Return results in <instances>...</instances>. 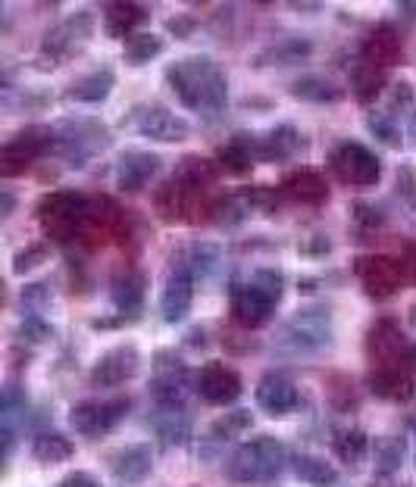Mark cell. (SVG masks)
Wrapping results in <instances>:
<instances>
[{
	"label": "cell",
	"mask_w": 416,
	"mask_h": 487,
	"mask_svg": "<svg viewBox=\"0 0 416 487\" xmlns=\"http://www.w3.org/2000/svg\"><path fill=\"white\" fill-rule=\"evenodd\" d=\"M413 388V375L401 369V365H386V369L369 372V390L376 397H382V400H411Z\"/></svg>",
	"instance_id": "23"
},
{
	"label": "cell",
	"mask_w": 416,
	"mask_h": 487,
	"mask_svg": "<svg viewBox=\"0 0 416 487\" xmlns=\"http://www.w3.org/2000/svg\"><path fill=\"white\" fill-rule=\"evenodd\" d=\"M138 365H141V353L135 344H119L113 350H106L104 357L94 363L91 369V384L94 388H119L129 378L138 375Z\"/></svg>",
	"instance_id": "13"
},
{
	"label": "cell",
	"mask_w": 416,
	"mask_h": 487,
	"mask_svg": "<svg viewBox=\"0 0 416 487\" xmlns=\"http://www.w3.org/2000/svg\"><path fill=\"white\" fill-rule=\"evenodd\" d=\"M54 147H56L54 129H47V125H25V129L16 131V135L4 144V150H0V172H4L6 179H16L38 156H44Z\"/></svg>",
	"instance_id": "4"
},
{
	"label": "cell",
	"mask_w": 416,
	"mask_h": 487,
	"mask_svg": "<svg viewBox=\"0 0 416 487\" xmlns=\"http://www.w3.org/2000/svg\"><path fill=\"white\" fill-rule=\"evenodd\" d=\"M285 459H288L285 444L269 438V434H260V438L238 447V453L229 463V478L242 484L273 482V478H279L282 469H285Z\"/></svg>",
	"instance_id": "2"
},
{
	"label": "cell",
	"mask_w": 416,
	"mask_h": 487,
	"mask_svg": "<svg viewBox=\"0 0 416 487\" xmlns=\"http://www.w3.org/2000/svg\"><path fill=\"white\" fill-rule=\"evenodd\" d=\"M106 463L123 484H141L154 472V450H150V444H129L113 450Z\"/></svg>",
	"instance_id": "19"
},
{
	"label": "cell",
	"mask_w": 416,
	"mask_h": 487,
	"mask_svg": "<svg viewBox=\"0 0 416 487\" xmlns=\"http://www.w3.org/2000/svg\"><path fill=\"white\" fill-rule=\"evenodd\" d=\"M369 453H373L376 475H379V478H392L395 472H401V466H404L407 444H404V438H379Z\"/></svg>",
	"instance_id": "33"
},
{
	"label": "cell",
	"mask_w": 416,
	"mask_h": 487,
	"mask_svg": "<svg viewBox=\"0 0 416 487\" xmlns=\"http://www.w3.org/2000/svg\"><path fill=\"white\" fill-rule=\"evenodd\" d=\"M104 31L110 38H132L135 35V25H141L148 19V6L141 4H104Z\"/></svg>",
	"instance_id": "27"
},
{
	"label": "cell",
	"mask_w": 416,
	"mask_h": 487,
	"mask_svg": "<svg viewBox=\"0 0 416 487\" xmlns=\"http://www.w3.org/2000/svg\"><path fill=\"white\" fill-rule=\"evenodd\" d=\"M194 29H198V19L185 16V13H182V16H173L166 22V31H169V35H175V38H188Z\"/></svg>",
	"instance_id": "47"
},
{
	"label": "cell",
	"mask_w": 416,
	"mask_h": 487,
	"mask_svg": "<svg viewBox=\"0 0 416 487\" xmlns=\"http://www.w3.org/2000/svg\"><path fill=\"white\" fill-rule=\"evenodd\" d=\"M22 303L41 315L50 306V290L44 284H29V288H22Z\"/></svg>",
	"instance_id": "45"
},
{
	"label": "cell",
	"mask_w": 416,
	"mask_h": 487,
	"mask_svg": "<svg viewBox=\"0 0 416 487\" xmlns=\"http://www.w3.org/2000/svg\"><path fill=\"white\" fill-rule=\"evenodd\" d=\"M398 13H404L407 19H416V4H398Z\"/></svg>",
	"instance_id": "51"
},
{
	"label": "cell",
	"mask_w": 416,
	"mask_h": 487,
	"mask_svg": "<svg viewBox=\"0 0 416 487\" xmlns=\"http://www.w3.org/2000/svg\"><path fill=\"white\" fill-rule=\"evenodd\" d=\"M254 400L263 413L288 416L301 407V390L298 384H294V378L285 375V372H267V375L257 382Z\"/></svg>",
	"instance_id": "15"
},
{
	"label": "cell",
	"mask_w": 416,
	"mask_h": 487,
	"mask_svg": "<svg viewBox=\"0 0 416 487\" xmlns=\"http://www.w3.org/2000/svg\"><path fill=\"white\" fill-rule=\"evenodd\" d=\"M135 131L141 138H150V141L160 144H179L191 135V125L182 116H175L169 106L163 104H144L135 110Z\"/></svg>",
	"instance_id": "10"
},
{
	"label": "cell",
	"mask_w": 416,
	"mask_h": 487,
	"mask_svg": "<svg viewBox=\"0 0 416 487\" xmlns=\"http://www.w3.org/2000/svg\"><path fill=\"white\" fill-rule=\"evenodd\" d=\"M216 163L232 175H248L257 163V154H254V135H232L223 147L216 150Z\"/></svg>",
	"instance_id": "26"
},
{
	"label": "cell",
	"mask_w": 416,
	"mask_h": 487,
	"mask_svg": "<svg viewBox=\"0 0 416 487\" xmlns=\"http://www.w3.org/2000/svg\"><path fill=\"white\" fill-rule=\"evenodd\" d=\"M388 88V69L379 66V63L373 60H357L354 66H351V91H354L357 104L369 106L376 104V100L386 94Z\"/></svg>",
	"instance_id": "22"
},
{
	"label": "cell",
	"mask_w": 416,
	"mask_h": 487,
	"mask_svg": "<svg viewBox=\"0 0 416 487\" xmlns=\"http://www.w3.org/2000/svg\"><path fill=\"white\" fill-rule=\"evenodd\" d=\"M191 303H194V275L185 269L182 263H175L166 275V284H163V294H160V313L169 325L182 322L188 313H191Z\"/></svg>",
	"instance_id": "16"
},
{
	"label": "cell",
	"mask_w": 416,
	"mask_h": 487,
	"mask_svg": "<svg viewBox=\"0 0 416 487\" xmlns=\"http://www.w3.org/2000/svg\"><path fill=\"white\" fill-rule=\"evenodd\" d=\"M411 359H413V363H416V344L411 347Z\"/></svg>",
	"instance_id": "54"
},
{
	"label": "cell",
	"mask_w": 416,
	"mask_h": 487,
	"mask_svg": "<svg viewBox=\"0 0 416 487\" xmlns=\"http://www.w3.org/2000/svg\"><path fill=\"white\" fill-rule=\"evenodd\" d=\"M292 463H294L292 466L294 475H298L304 484H310V487H335L338 484V469L326 463L323 457H313V453H298Z\"/></svg>",
	"instance_id": "30"
},
{
	"label": "cell",
	"mask_w": 416,
	"mask_h": 487,
	"mask_svg": "<svg viewBox=\"0 0 416 487\" xmlns=\"http://www.w3.org/2000/svg\"><path fill=\"white\" fill-rule=\"evenodd\" d=\"M292 97L307 100V104H335V100L344 97V91L326 75H301L292 85Z\"/></svg>",
	"instance_id": "28"
},
{
	"label": "cell",
	"mask_w": 416,
	"mask_h": 487,
	"mask_svg": "<svg viewBox=\"0 0 416 487\" xmlns=\"http://www.w3.org/2000/svg\"><path fill=\"white\" fill-rule=\"evenodd\" d=\"M407 110H413V85L407 79L395 81V85H388L386 91V113L392 119L404 116Z\"/></svg>",
	"instance_id": "41"
},
{
	"label": "cell",
	"mask_w": 416,
	"mask_h": 487,
	"mask_svg": "<svg viewBox=\"0 0 416 487\" xmlns=\"http://www.w3.org/2000/svg\"><path fill=\"white\" fill-rule=\"evenodd\" d=\"M229 309L232 319L242 328H260L269 322L276 309V300L269 294H263L254 281H238L229 288Z\"/></svg>",
	"instance_id": "12"
},
{
	"label": "cell",
	"mask_w": 416,
	"mask_h": 487,
	"mask_svg": "<svg viewBox=\"0 0 416 487\" xmlns=\"http://www.w3.org/2000/svg\"><path fill=\"white\" fill-rule=\"evenodd\" d=\"M301 150H304V135L288 122H279L276 129L254 135V154L260 163H288Z\"/></svg>",
	"instance_id": "17"
},
{
	"label": "cell",
	"mask_w": 416,
	"mask_h": 487,
	"mask_svg": "<svg viewBox=\"0 0 416 487\" xmlns=\"http://www.w3.org/2000/svg\"><path fill=\"white\" fill-rule=\"evenodd\" d=\"M110 131L106 125H100L98 119H79V122H63L56 131V150L66 156L69 163L81 166L85 160H91L98 150L106 147Z\"/></svg>",
	"instance_id": "7"
},
{
	"label": "cell",
	"mask_w": 416,
	"mask_h": 487,
	"mask_svg": "<svg viewBox=\"0 0 416 487\" xmlns=\"http://www.w3.org/2000/svg\"><path fill=\"white\" fill-rule=\"evenodd\" d=\"M13 210H16V194L10 191V188H4L0 191V216H13Z\"/></svg>",
	"instance_id": "49"
},
{
	"label": "cell",
	"mask_w": 416,
	"mask_h": 487,
	"mask_svg": "<svg viewBox=\"0 0 416 487\" xmlns=\"http://www.w3.org/2000/svg\"><path fill=\"white\" fill-rule=\"evenodd\" d=\"M194 390L210 407H229V403H235L242 397L244 384L242 375L235 369H229L225 363H207L194 375Z\"/></svg>",
	"instance_id": "11"
},
{
	"label": "cell",
	"mask_w": 416,
	"mask_h": 487,
	"mask_svg": "<svg viewBox=\"0 0 416 487\" xmlns=\"http://www.w3.org/2000/svg\"><path fill=\"white\" fill-rule=\"evenodd\" d=\"M163 47H166V41L160 35H154V31H135V35L123 41V60L129 66H148L150 60H157L163 54Z\"/></svg>",
	"instance_id": "31"
},
{
	"label": "cell",
	"mask_w": 416,
	"mask_h": 487,
	"mask_svg": "<svg viewBox=\"0 0 416 487\" xmlns=\"http://www.w3.org/2000/svg\"><path fill=\"white\" fill-rule=\"evenodd\" d=\"M250 281L257 284V288L263 290V294H269L276 303L282 300V290H285V278H282V272L276 269H257L254 275H250Z\"/></svg>",
	"instance_id": "44"
},
{
	"label": "cell",
	"mask_w": 416,
	"mask_h": 487,
	"mask_svg": "<svg viewBox=\"0 0 416 487\" xmlns=\"http://www.w3.org/2000/svg\"><path fill=\"white\" fill-rule=\"evenodd\" d=\"M54 325H50L44 315H38V313H31V315H25L22 322H19V328H16V338L22 340V344H44V340H50L54 338Z\"/></svg>",
	"instance_id": "40"
},
{
	"label": "cell",
	"mask_w": 416,
	"mask_h": 487,
	"mask_svg": "<svg viewBox=\"0 0 416 487\" xmlns=\"http://www.w3.org/2000/svg\"><path fill=\"white\" fill-rule=\"evenodd\" d=\"M72 453H75L72 441L63 438V434H56V432H44L31 441V459L41 466L66 463V459H72Z\"/></svg>",
	"instance_id": "32"
},
{
	"label": "cell",
	"mask_w": 416,
	"mask_h": 487,
	"mask_svg": "<svg viewBox=\"0 0 416 487\" xmlns=\"http://www.w3.org/2000/svg\"><path fill=\"white\" fill-rule=\"evenodd\" d=\"M150 382H166V384H188V365L175 350H160L154 357V378Z\"/></svg>",
	"instance_id": "37"
},
{
	"label": "cell",
	"mask_w": 416,
	"mask_h": 487,
	"mask_svg": "<svg viewBox=\"0 0 416 487\" xmlns=\"http://www.w3.org/2000/svg\"><path fill=\"white\" fill-rule=\"evenodd\" d=\"M369 357H373V369H386V365H401V357H411L404 347V332L395 319H379L369 328Z\"/></svg>",
	"instance_id": "18"
},
{
	"label": "cell",
	"mask_w": 416,
	"mask_h": 487,
	"mask_svg": "<svg viewBox=\"0 0 416 487\" xmlns=\"http://www.w3.org/2000/svg\"><path fill=\"white\" fill-rule=\"evenodd\" d=\"M313 54V41L310 38H282V41L269 44L267 50L254 56V66L257 69H267V66H298L301 60Z\"/></svg>",
	"instance_id": "24"
},
{
	"label": "cell",
	"mask_w": 416,
	"mask_h": 487,
	"mask_svg": "<svg viewBox=\"0 0 416 487\" xmlns=\"http://www.w3.org/2000/svg\"><path fill=\"white\" fill-rule=\"evenodd\" d=\"M282 197L294 200V204L304 206H323L329 200V185L319 172H310V169H301V172H292L282 179L279 185Z\"/></svg>",
	"instance_id": "20"
},
{
	"label": "cell",
	"mask_w": 416,
	"mask_h": 487,
	"mask_svg": "<svg viewBox=\"0 0 416 487\" xmlns=\"http://www.w3.org/2000/svg\"><path fill=\"white\" fill-rule=\"evenodd\" d=\"M367 129H369V135H373L376 141L386 144V147H401V144H404V135H401L398 119H392L386 110H382V113H369V116H367Z\"/></svg>",
	"instance_id": "38"
},
{
	"label": "cell",
	"mask_w": 416,
	"mask_h": 487,
	"mask_svg": "<svg viewBox=\"0 0 416 487\" xmlns=\"http://www.w3.org/2000/svg\"><path fill=\"white\" fill-rule=\"evenodd\" d=\"M144 288H148V281H144V275L138 269L116 272V278H113V284H110V294H113V303H116L119 315H125V319H132V322L141 315Z\"/></svg>",
	"instance_id": "21"
},
{
	"label": "cell",
	"mask_w": 416,
	"mask_h": 487,
	"mask_svg": "<svg viewBox=\"0 0 416 487\" xmlns=\"http://www.w3.org/2000/svg\"><path fill=\"white\" fill-rule=\"evenodd\" d=\"M166 85L185 110L216 116L229 104V75L213 56L194 54L166 66Z\"/></svg>",
	"instance_id": "1"
},
{
	"label": "cell",
	"mask_w": 416,
	"mask_h": 487,
	"mask_svg": "<svg viewBox=\"0 0 416 487\" xmlns=\"http://www.w3.org/2000/svg\"><path fill=\"white\" fill-rule=\"evenodd\" d=\"M332 447H335V457L342 459V463L357 466L367 459L369 450H373V441H369L367 432H361V428H344V432L335 434Z\"/></svg>",
	"instance_id": "34"
},
{
	"label": "cell",
	"mask_w": 416,
	"mask_h": 487,
	"mask_svg": "<svg viewBox=\"0 0 416 487\" xmlns=\"http://www.w3.org/2000/svg\"><path fill=\"white\" fill-rule=\"evenodd\" d=\"M395 191L411 210H416V169L413 163H401L398 175H395Z\"/></svg>",
	"instance_id": "43"
},
{
	"label": "cell",
	"mask_w": 416,
	"mask_h": 487,
	"mask_svg": "<svg viewBox=\"0 0 416 487\" xmlns=\"http://www.w3.org/2000/svg\"><path fill=\"white\" fill-rule=\"evenodd\" d=\"M154 432L160 441H166L169 447H182L188 444V438H191V428H188V419L182 416V409H163L157 413L154 419Z\"/></svg>",
	"instance_id": "35"
},
{
	"label": "cell",
	"mask_w": 416,
	"mask_h": 487,
	"mask_svg": "<svg viewBox=\"0 0 416 487\" xmlns=\"http://www.w3.org/2000/svg\"><path fill=\"white\" fill-rule=\"evenodd\" d=\"M113 88H116V72L104 66L81 75V79H75L72 85H69L66 97L75 100V104H104L113 94Z\"/></svg>",
	"instance_id": "25"
},
{
	"label": "cell",
	"mask_w": 416,
	"mask_h": 487,
	"mask_svg": "<svg viewBox=\"0 0 416 487\" xmlns=\"http://www.w3.org/2000/svg\"><path fill=\"white\" fill-rule=\"evenodd\" d=\"M60 487H100V482L91 475V472H85V469H75V472H69V475L63 478Z\"/></svg>",
	"instance_id": "48"
},
{
	"label": "cell",
	"mask_w": 416,
	"mask_h": 487,
	"mask_svg": "<svg viewBox=\"0 0 416 487\" xmlns=\"http://www.w3.org/2000/svg\"><path fill=\"white\" fill-rule=\"evenodd\" d=\"M94 29H98V19H94L91 13L88 10L72 13V16H66L63 22H56L54 29L44 31L41 54L47 56L50 63L66 60V56H72L75 50L94 35Z\"/></svg>",
	"instance_id": "8"
},
{
	"label": "cell",
	"mask_w": 416,
	"mask_h": 487,
	"mask_svg": "<svg viewBox=\"0 0 416 487\" xmlns=\"http://www.w3.org/2000/svg\"><path fill=\"white\" fill-rule=\"evenodd\" d=\"M163 166L160 154L150 150H123L116 160V191L141 194Z\"/></svg>",
	"instance_id": "14"
},
{
	"label": "cell",
	"mask_w": 416,
	"mask_h": 487,
	"mask_svg": "<svg viewBox=\"0 0 416 487\" xmlns=\"http://www.w3.org/2000/svg\"><path fill=\"white\" fill-rule=\"evenodd\" d=\"M379 482H382L379 487H404V484H386V482H388V478H379Z\"/></svg>",
	"instance_id": "53"
},
{
	"label": "cell",
	"mask_w": 416,
	"mask_h": 487,
	"mask_svg": "<svg viewBox=\"0 0 416 487\" xmlns=\"http://www.w3.org/2000/svg\"><path fill=\"white\" fill-rule=\"evenodd\" d=\"M294 13H323V4H292Z\"/></svg>",
	"instance_id": "50"
},
{
	"label": "cell",
	"mask_w": 416,
	"mask_h": 487,
	"mask_svg": "<svg viewBox=\"0 0 416 487\" xmlns=\"http://www.w3.org/2000/svg\"><path fill=\"white\" fill-rule=\"evenodd\" d=\"M404 56V50H401V41L398 35H395L388 25H382V29H376L373 35L367 38V44H363V60H373L379 63V66H395V63Z\"/></svg>",
	"instance_id": "29"
},
{
	"label": "cell",
	"mask_w": 416,
	"mask_h": 487,
	"mask_svg": "<svg viewBox=\"0 0 416 487\" xmlns=\"http://www.w3.org/2000/svg\"><path fill=\"white\" fill-rule=\"evenodd\" d=\"M351 216H354L357 225H363V229H379V225H386V210H382L379 204H373V200H354L351 204Z\"/></svg>",
	"instance_id": "42"
},
{
	"label": "cell",
	"mask_w": 416,
	"mask_h": 487,
	"mask_svg": "<svg viewBox=\"0 0 416 487\" xmlns=\"http://www.w3.org/2000/svg\"><path fill=\"white\" fill-rule=\"evenodd\" d=\"M354 275L361 278V284L367 288L369 297L376 300H386L392 297L395 290H401V284L407 281V272H404V263L392 256H357L354 259Z\"/></svg>",
	"instance_id": "9"
},
{
	"label": "cell",
	"mask_w": 416,
	"mask_h": 487,
	"mask_svg": "<svg viewBox=\"0 0 416 487\" xmlns=\"http://www.w3.org/2000/svg\"><path fill=\"white\" fill-rule=\"evenodd\" d=\"M50 259V244L47 241H35L25 244L22 250L13 253V275H25V272L38 269Z\"/></svg>",
	"instance_id": "39"
},
{
	"label": "cell",
	"mask_w": 416,
	"mask_h": 487,
	"mask_svg": "<svg viewBox=\"0 0 416 487\" xmlns=\"http://www.w3.org/2000/svg\"><path fill=\"white\" fill-rule=\"evenodd\" d=\"M91 219V204L75 191H50L38 200V223L54 241H75Z\"/></svg>",
	"instance_id": "3"
},
{
	"label": "cell",
	"mask_w": 416,
	"mask_h": 487,
	"mask_svg": "<svg viewBox=\"0 0 416 487\" xmlns=\"http://www.w3.org/2000/svg\"><path fill=\"white\" fill-rule=\"evenodd\" d=\"M298 250L304 253V256L319 259V256H329L332 253V241H329V235H310L307 241L298 244Z\"/></svg>",
	"instance_id": "46"
},
{
	"label": "cell",
	"mask_w": 416,
	"mask_h": 487,
	"mask_svg": "<svg viewBox=\"0 0 416 487\" xmlns=\"http://www.w3.org/2000/svg\"><path fill=\"white\" fill-rule=\"evenodd\" d=\"M129 397H116V400H81L69 409V425L81 434V438H104L123 422L129 413Z\"/></svg>",
	"instance_id": "6"
},
{
	"label": "cell",
	"mask_w": 416,
	"mask_h": 487,
	"mask_svg": "<svg viewBox=\"0 0 416 487\" xmlns=\"http://www.w3.org/2000/svg\"><path fill=\"white\" fill-rule=\"evenodd\" d=\"M407 135H411V141L416 144V110H413V116H411V125H407Z\"/></svg>",
	"instance_id": "52"
},
{
	"label": "cell",
	"mask_w": 416,
	"mask_h": 487,
	"mask_svg": "<svg viewBox=\"0 0 416 487\" xmlns=\"http://www.w3.org/2000/svg\"><path fill=\"white\" fill-rule=\"evenodd\" d=\"M329 169L342 185L351 188H373L382 179V163L361 141H342L329 156Z\"/></svg>",
	"instance_id": "5"
},
{
	"label": "cell",
	"mask_w": 416,
	"mask_h": 487,
	"mask_svg": "<svg viewBox=\"0 0 416 487\" xmlns=\"http://www.w3.org/2000/svg\"><path fill=\"white\" fill-rule=\"evenodd\" d=\"M250 422H254V416H250L248 409H232V413L219 416V419L213 422L210 438L219 441V444H225V441H238L250 428Z\"/></svg>",
	"instance_id": "36"
}]
</instances>
